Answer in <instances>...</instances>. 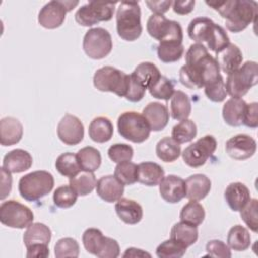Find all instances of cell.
Listing matches in <instances>:
<instances>
[{"label": "cell", "instance_id": "6da1fadb", "mask_svg": "<svg viewBox=\"0 0 258 258\" xmlns=\"http://www.w3.org/2000/svg\"><path fill=\"white\" fill-rule=\"evenodd\" d=\"M220 67L201 43H194L185 53V64L179 70V81L188 89H201L218 79Z\"/></svg>", "mask_w": 258, "mask_h": 258}, {"label": "cell", "instance_id": "7a4b0ae2", "mask_svg": "<svg viewBox=\"0 0 258 258\" xmlns=\"http://www.w3.org/2000/svg\"><path fill=\"white\" fill-rule=\"evenodd\" d=\"M206 4L226 19V27L234 33L241 32L250 23L255 22L258 14V4L253 0L207 1Z\"/></svg>", "mask_w": 258, "mask_h": 258}, {"label": "cell", "instance_id": "3957f363", "mask_svg": "<svg viewBox=\"0 0 258 258\" xmlns=\"http://www.w3.org/2000/svg\"><path fill=\"white\" fill-rule=\"evenodd\" d=\"M116 27L118 35L126 41H134L141 35V10L138 2L123 1L119 4Z\"/></svg>", "mask_w": 258, "mask_h": 258}, {"label": "cell", "instance_id": "277c9868", "mask_svg": "<svg viewBox=\"0 0 258 258\" xmlns=\"http://www.w3.org/2000/svg\"><path fill=\"white\" fill-rule=\"evenodd\" d=\"M54 185L52 174L45 170H36L19 179L18 190L22 199L35 202L49 194Z\"/></svg>", "mask_w": 258, "mask_h": 258}, {"label": "cell", "instance_id": "5b68a950", "mask_svg": "<svg viewBox=\"0 0 258 258\" xmlns=\"http://www.w3.org/2000/svg\"><path fill=\"white\" fill-rule=\"evenodd\" d=\"M258 67L257 62L248 60L239 69L229 74L225 84L227 94L232 98H242L248 91L257 84Z\"/></svg>", "mask_w": 258, "mask_h": 258}, {"label": "cell", "instance_id": "8992f818", "mask_svg": "<svg viewBox=\"0 0 258 258\" xmlns=\"http://www.w3.org/2000/svg\"><path fill=\"white\" fill-rule=\"evenodd\" d=\"M93 84L101 92H111L119 97H125L129 86V75L110 66L96 71Z\"/></svg>", "mask_w": 258, "mask_h": 258}, {"label": "cell", "instance_id": "52a82bcc", "mask_svg": "<svg viewBox=\"0 0 258 258\" xmlns=\"http://www.w3.org/2000/svg\"><path fill=\"white\" fill-rule=\"evenodd\" d=\"M119 134L134 143H142L148 139L150 128L145 118L134 111L122 113L117 121Z\"/></svg>", "mask_w": 258, "mask_h": 258}, {"label": "cell", "instance_id": "ba28073f", "mask_svg": "<svg viewBox=\"0 0 258 258\" xmlns=\"http://www.w3.org/2000/svg\"><path fill=\"white\" fill-rule=\"evenodd\" d=\"M147 32L159 42L182 43L183 33L177 21L167 19L163 14H152L146 24Z\"/></svg>", "mask_w": 258, "mask_h": 258}, {"label": "cell", "instance_id": "9c48e42d", "mask_svg": "<svg viewBox=\"0 0 258 258\" xmlns=\"http://www.w3.org/2000/svg\"><path fill=\"white\" fill-rule=\"evenodd\" d=\"M113 48V41L110 32L102 27L89 29L83 39L85 53L93 59L106 57Z\"/></svg>", "mask_w": 258, "mask_h": 258}, {"label": "cell", "instance_id": "30bf717a", "mask_svg": "<svg viewBox=\"0 0 258 258\" xmlns=\"http://www.w3.org/2000/svg\"><path fill=\"white\" fill-rule=\"evenodd\" d=\"M33 219L32 211L15 200H8L0 206V222L9 228H27L32 224Z\"/></svg>", "mask_w": 258, "mask_h": 258}, {"label": "cell", "instance_id": "8fae6325", "mask_svg": "<svg viewBox=\"0 0 258 258\" xmlns=\"http://www.w3.org/2000/svg\"><path fill=\"white\" fill-rule=\"evenodd\" d=\"M117 2L91 1L81 6L76 14V21L83 26H92L100 21H109L114 14Z\"/></svg>", "mask_w": 258, "mask_h": 258}, {"label": "cell", "instance_id": "7c38bea8", "mask_svg": "<svg viewBox=\"0 0 258 258\" xmlns=\"http://www.w3.org/2000/svg\"><path fill=\"white\" fill-rule=\"evenodd\" d=\"M217 148V140L213 135H205L191 143L182 151L184 163L190 167L197 168L206 163Z\"/></svg>", "mask_w": 258, "mask_h": 258}, {"label": "cell", "instance_id": "4fadbf2b", "mask_svg": "<svg viewBox=\"0 0 258 258\" xmlns=\"http://www.w3.org/2000/svg\"><path fill=\"white\" fill-rule=\"evenodd\" d=\"M78 4V1H49L40 9L38 23L47 29L57 28L63 23L67 13Z\"/></svg>", "mask_w": 258, "mask_h": 258}, {"label": "cell", "instance_id": "5bb4252c", "mask_svg": "<svg viewBox=\"0 0 258 258\" xmlns=\"http://www.w3.org/2000/svg\"><path fill=\"white\" fill-rule=\"evenodd\" d=\"M57 136L67 145H77L84 138V125L78 117L66 114L57 125Z\"/></svg>", "mask_w": 258, "mask_h": 258}, {"label": "cell", "instance_id": "9a60e30c", "mask_svg": "<svg viewBox=\"0 0 258 258\" xmlns=\"http://www.w3.org/2000/svg\"><path fill=\"white\" fill-rule=\"evenodd\" d=\"M225 148L231 158L245 160L255 154L257 143L254 138L247 134H237L227 140Z\"/></svg>", "mask_w": 258, "mask_h": 258}, {"label": "cell", "instance_id": "2e32d148", "mask_svg": "<svg viewBox=\"0 0 258 258\" xmlns=\"http://www.w3.org/2000/svg\"><path fill=\"white\" fill-rule=\"evenodd\" d=\"M161 198L170 204H176L185 198V181L174 174L164 176L159 183Z\"/></svg>", "mask_w": 258, "mask_h": 258}, {"label": "cell", "instance_id": "e0dca14e", "mask_svg": "<svg viewBox=\"0 0 258 258\" xmlns=\"http://www.w3.org/2000/svg\"><path fill=\"white\" fill-rule=\"evenodd\" d=\"M142 116L147 121L150 130H163L169 121V112L165 105L159 102H151L145 106Z\"/></svg>", "mask_w": 258, "mask_h": 258}, {"label": "cell", "instance_id": "ac0fdd59", "mask_svg": "<svg viewBox=\"0 0 258 258\" xmlns=\"http://www.w3.org/2000/svg\"><path fill=\"white\" fill-rule=\"evenodd\" d=\"M97 195L107 203L117 202L124 194V184H122L114 175L102 176L96 184Z\"/></svg>", "mask_w": 258, "mask_h": 258}, {"label": "cell", "instance_id": "d6986e66", "mask_svg": "<svg viewBox=\"0 0 258 258\" xmlns=\"http://www.w3.org/2000/svg\"><path fill=\"white\" fill-rule=\"evenodd\" d=\"M216 60L222 70L227 75L233 73L240 68L243 61L241 49L234 43H229L225 48L216 53Z\"/></svg>", "mask_w": 258, "mask_h": 258}, {"label": "cell", "instance_id": "ffe728a7", "mask_svg": "<svg viewBox=\"0 0 258 258\" xmlns=\"http://www.w3.org/2000/svg\"><path fill=\"white\" fill-rule=\"evenodd\" d=\"M32 165V156L24 149H13L5 154L2 167L11 173H20L29 169Z\"/></svg>", "mask_w": 258, "mask_h": 258}, {"label": "cell", "instance_id": "44dd1931", "mask_svg": "<svg viewBox=\"0 0 258 258\" xmlns=\"http://www.w3.org/2000/svg\"><path fill=\"white\" fill-rule=\"evenodd\" d=\"M185 197L189 201H201L205 199L211 190L212 182L210 178L202 173L188 176L185 180Z\"/></svg>", "mask_w": 258, "mask_h": 258}, {"label": "cell", "instance_id": "7402d4cb", "mask_svg": "<svg viewBox=\"0 0 258 258\" xmlns=\"http://www.w3.org/2000/svg\"><path fill=\"white\" fill-rule=\"evenodd\" d=\"M224 197L228 206L234 212H240L251 199L249 188L238 181L232 182L226 187Z\"/></svg>", "mask_w": 258, "mask_h": 258}, {"label": "cell", "instance_id": "603a6c76", "mask_svg": "<svg viewBox=\"0 0 258 258\" xmlns=\"http://www.w3.org/2000/svg\"><path fill=\"white\" fill-rule=\"evenodd\" d=\"M115 211L121 221L128 225L139 223L143 217L142 207L137 202L126 198H121L116 202Z\"/></svg>", "mask_w": 258, "mask_h": 258}, {"label": "cell", "instance_id": "cb8c5ba5", "mask_svg": "<svg viewBox=\"0 0 258 258\" xmlns=\"http://www.w3.org/2000/svg\"><path fill=\"white\" fill-rule=\"evenodd\" d=\"M23 135V126L13 117H5L0 121V143L10 146L18 143Z\"/></svg>", "mask_w": 258, "mask_h": 258}, {"label": "cell", "instance_id": "d4e9b609", "mask_svg": "<svg viewBox=\"0 0 258 258\" xmlns=\"http://www.w3.org/2000/svg\"><path fill=\"white\" fill-rule=\"evenodd\" d=\"M247 103L242 98H231L223 106L222 115L225 122L232 127H239L243 124V118Z\"/></svg>", "mask_w": 258, "mask_h": 258}, {"label": "cell", "instance_id": "484cf974", "mask_svg": "<svg viewBox=\"0 0 258 258\" xmlns=\"http://www.w3.org/2000/svg\"><path fill=\"white\" fill-rule=\"evenodd\" d=\"M214 25L215 22L208 17L194 18L187 26V34L190 39L205 46L211 36Z\"/></svg>", "mask_w": 258, "mask_h": 258}, {"label": "cell", "instance_id": "4316f807", "mask_svg": "<svg viewBox=\"0 0 258 258\" xmlns=\"http://www.w3.org/2000/svg\"><path fill=\"white\" fill-rule=\"evenodd\" d=\"M163 177L164 170L159 164L152 161H144L138 164V182L147 186H155L160 183Z\"/></svg>", "mask_w": 258, "mask_h": 258}, {"label": "cell", "instance_id": "83f0119b", "mask_svg": "<svg viewBox=\"0 0 258 258\" xmlns=\"http://www.w3.org/2000/svg\"><path fill=\"white\" fill-rule=\"evenodd\" d=\"M114 133V127L107 117H97L89 125V136L97 143L109 141Z\"/></svg>", "mask_w": 258, "mask_h": 258}, {"label": "cell", "instance_id": "f1b7e54d", "mask_svg": "<svg viewBox=\"0 0 258 258\" xmlns=\"http://www.w3.org/2000/svg\"><path fill=\"white\" fill-rule=\"evenodd\" d=\"M131 76L145 89H149L159 80L162 75L154 63L150 61H143L135 68V70L131 73Z\"/></svg>", "mask_w": 258, "mask_h": 258}, {"label": "cell", "instance_id": "f546056e", "mask_svg": "<svg viewBox=\"0 0 258 258\" xmlns=\"http://www.w3.org/2000/svg\"><path fill=\"white\" fill-rule=\"evenodd\" d=\"M51 239V231L43 223L30 224L23 235V242L25 247L33 244H46L48 245Z\"/></svg>", "mask_w": 258, "mask_h": 258}, {"label": "cell", "instance_id": "4dcf8cb0", "mask_svg": "<svg viewBox=\"0 0 258 258\" xmlns=\"http://www.w3.org/2000/svg\"><path fill=\"white\" fill-rule=\"evenodd\" d=\"M191 112V103L189 97L182 91H175L171 97L170 114L174 120L181 121L188 119Z\"/></svg>", "mask_w": 258, "mask_h": 258}, {"label": "cell", "instance_id": "1f68e13d", "mask_svg": "<svg viewBox=\"0 0 258 258\" xmlns=\"http://www.w3.org/2000/svg\"><path fill=\"white\" fill-rule=\"evenodd\" d=\"M157 157L164 162H173L181 154L180 144L172 137L165 136L161 138L155 147Z\"/></svg>", "mask_w": 258, "mask_h": 258}, {"label": "cell", "instance_id": "d6a6232c", "mask_svg": "<svg viewBox=\"0 0 258 258\" xmlns=\"http://www.w3.org/2000/svg\"><path fill=\"white\" fill-rule=\"evenodd\" d=\"M198 237V227L181 221L179 223L174 224L170 231V238L180 242L185 247L194 245L197 242Z\"/></svg>", "mask_w": 258, "mask_h": 258}, {"label": "cell", "instance_id": "836d02e7", "mask_svg": "<svg viewBox=\"0 0 258 258\" xmlns=\"http://www.w3.org/2000/svg\"><path fill=\"white\" fill-rule=\"evenodd\" d=\"M227 243L229 248L235 251H245L251 245V236L249 231L241 226L236 225L229 230L227 236Z\"/></svg>", "mask_w": 258, "mask_h": 258}, {"label": "cell", "instance_id": "e575fe53", "mask_svg": "<svg viewBox=\"0 0 258 258\" xmlns=\"http://www.w3.org/2000/svg\"><path fill=\"white\" fill-rule=\"evenodd\" d=\"M78 160L82 170L94 172L96 171L102 162V156L100 151L92 146H86L81 148L78 153Z\"/></svg>", "mask_w": 258, "mask_h": 258}, {"label": "cell", "instance_id": "d590c367", "mask_svg": "<svg viewBox=\"0 0 258 258\" xmlns=\"http://www.w3.org/2000/svg\"><path fill=\"white\" fill-rule=\"evenodd\" d=\"M55 168L59 174L69 178L76 176L82 170L77 154L72 152L61 153L55 160Z\"/></svg>", "mask_w": 258, "mask_h": 258}, {"label": "cell", "instance_id": "8d00e7d4", "mask_svg": "<svg viewBox=\"0 0 258 258\" xmlns=\"http://www.w3.org/2000/svg\"><path fill=\"white\" fill-rule=\"evenodd\" d=\"M97 179L93 172L81 171L76 176L70 178V185L78 194V196L84 197L93 191L96 187Z\"/></svg>", "mask_w": 258, "mask_h": 258}, {"label": "cell", "instance_id": "74e56055", "mask_svg": "<svg viewBox=\"0 0 258 258\" xmlns=\"http://www.w3.org/2000/svg\"><path fill=\"white\" fill-rule=\"evenodd\" d=\"M82 241L87 252L98 256L105 245L106 236L99 229L89 228L83 233Z\"/></svg>", "mask_w": 258, "mask_h": 258}, {"label": "cell", "instance_id": "f35d334b", "mask_svg": "<svg viewBox=\"0 0 258 258\" xmlns=\"http://www.w3.org/2000/svg\"><path fill=\"white\" fill-rule=\"evenodd\" d=\"M205 216V209L200 203H198V201H189L182 207L179 214L181 222L194 225L196 227L200 226L204 222Z\"/></svg>", "mask_w": 258, "mask_h": 258}, {"label": "cell", "instance_id": "ab89813d", "mask_svg": "<svg viewBox=\"0 0 258 258\" xmlns=\"http://www.w3.org/2000/svg\"><path fill=\"white\" fill-rule=\"evenodd\" d=\"M183 52L184 47L182 43L178 42H159L157 46V56L165 63L179 60Z\"/></svg>", "mask_w": 258, "mask_h": 258}, {"label": "cell", "instance_id": "60d3db41", "mask_svg": "<svg viewBox=\"0 0 258 258\" xmlns=\"http://www.w3.org/2000/svg\"><path fill=\"white\" fill-rule=\"evenodd\" d=\"M198 133L196 123L190 119L181 120L173 126L171 130V137L179 144L191 141Z\"/></svg>", "mask_w": 258, "mask_h": 258}, {"label": "cell", "instance_id": "b9f144b4", "mask_svg": "<svg viewBox=\"0 0 258 258\" xmlns=\"http://www.w3.org/2000/svg\"><path fill=\"white\" fill-rule=\"evenodd\" d=\"M114 176L124 185L133 184L138 179V165L130 160L117 163Z\"/></svg>", "mask_w": 258, "mask_h": 258}, {"label": "cell", "instance_id": "7bdbcfd3", "mask_svg": "<svg viewBox=\"0 0 258 258\" xmlns=\"http://www.w3.org/2000/svg\"><path fill=\"white\" fill-rule=\"evenodd\" d=\"M186 249L183 244L170 238L159 244L155 253L159 258H180L185 254Z\"/></svg>", "mask_w": 258, "mask_h": 258}, {"label": "cell", "instance_id": "ee69618b", "mask_svg": "<svg viewBox=\"0 0 258 258\" xmlns=\"http://www.w3.org/2000/svg\"><path fill=\"white\" fill-rule=\"evenodd\" d=\"M78 199V194L71 185H60L53 192V203L56 207L68 209L73 207Z\"/></svg>", "mask_w": 258, "mask_h": 258}, {"label": "cell", "instance_id": "f6af8a7d", "mask_svg": "<svg viewBox=\"0 0 258 258\" xmlns=\"http://www.w3.org/2000/svg\"><path fill=\"white\" fill-rule=\"evenodd\" d=\"M229 43H230V38H229L227 32L225 31V29L222 26H220L219 24L215 23L213 31L211 33V36H210L208 42L206 43L205 47L207 49H210V50L218 53L223 48H225Z\"/></svg>", "mask_w": 258, "mask_h": 258}, {"label": "cell", "instance_id": "bcb514c9", "mask_svg": "<svg viewBox=\"0 0 258 258\" xmlns=\"http://www.w3.org/2000/svg\"><path fill=\"white\" fill-rule=\"evenodd\" d=\"M79 254H80V246L78 242L71 237L61 238L54 245V255L56 258H64V257L77 258Z\"/></svg>", "mask_w": 258, "mask_h": 258}, {"label": "cell", "instance_id": "7dc6e473", "mask_svg": "<svg viewBox=\"0 0 258 258\" xmlns=\"http://www.w3.org/2000/svg\"><path fill=\"white\" fill-rule=\"evenodd\" d=\"M150 95L153 98L168 101L174 94L173 83L164 76H161L159 80L148 89Z\"/></svg>", "mask_w": 258, "mask_h": 258}, {"label": "cell", "instance_id": "c3c4849f", "mask_svg": "<svg viewBox=\"0 0 258 258\" xmlns=\"http://www.w3.org/2000/svg\"><path fill=\"white\" fill-rule=\"evenodd\" d=\"M258 201L257 199H250L249 202L244 206V208L240 211L241 219L248 226V228L253 231H258Z\"/></svg>", "mask_w": 258, "mask_h": 258}, {"label": "cell", "instance_id": "681fc988", "mask_svg": "<svg viewBox=\"0 0 258 258\" xmlns=\"http://www.w3.org/2000/svg\"><path fill=\"white\" fill-rule=\"evenodd\" d=\"M204 88H205V94L207 98L212 102H216V103L223 102L228 95L222 75L218 79H216L214 82L205 86Z\"/></svg>", "mask_w": 258, "mask_h": 258}, {"label": "cell", "instance_id": "f907efd6", "mask_svg": "<svg viewBox=\"0 0 258 258\" xmlns=\"http://www.w3.org/2000/svg\"><path fill=\"white\" fill-rule=\"evenodd\" d=\"M133 153V148L126 143H116L111 145L108 149V156L115 163L131 160Z\"/></svg>", "mask_w": 258, "mask_h": 258}, {"label": "cell", "instance_id": "816d5d0a", "mask_svg": "<svg viewBox=\"0 0 258 258\" xmlns=\"http://www.w3.org/2000/svg\"><path fill=\"white\" fill-rule=\"evenodd\" d=\"M207 255L210 257L230 258L232 256L231 250L227 244L221 240H211L206 245Z\"/></svg>", "mask_w": 258, "mask_h": 258}, {"label": "cell", "instance_id": "f5cc1de1", "mask_svg": "<svg viewBox=\"0 0 258 258\" xmlns=\"http://www.w3.org/2000/svg\"><path fill=\"white\" fill-rule=\"evenodd\" d=\"M146 89L129 75V86L125 98L130 102H139L143 99Z\"/></svg>", "mask_w": 258, "mask_h": 258}, {"label": "cell", "instance_id": "db71d44e", "mask_svg": "<svg viewBox=\"0 0 258 258\" xmlns=\"http://www.w3.org/2000/svg\"><path fill=\"white\" fill-rule=\"evenodd\" d=\"M243 125L252 129L258 127V104L256 102L247 104L243 118Z\"/></svg>", "mask_w": 258, "mask_h": 258}, {"label": "cell", "instance_id": "11a10c76", "mask_svg": "<svg viewBox=\"0 0 258 258\" xmlns=\"http://www.w3.org/2000/svg\"><path fill=\"white\" fill-rule=\"evenodd\" d=\"M26 249V257L28 258H46L49 255L48 245L46 244H33Z\"/></svg>", "mask_w": 258, "mask_h": 258}, {"label": "cell", "instance_id": "9f6ffc18", "mask_svg": "<svg viewBox=\"0 0 258 258\" xmlns=\"http://www.w3.org/2000/svg\"><path fill=\"white\" fill-rule=\"evenodd\" d=\"M12 188V176L11 172L1 167V200H4Z\"/></svg>", "mask_w": 258, "mask_h": 258}, {"label": "cell", "instance_id": "6f0895ef", "mask_svg": "<svg viewBox=\"0 0 258 258\" xmlns=\"http://www.w3.org/2000/svg\"><path fill=\"white\" fill-rule=\"evenodd\" d=\"M196 1L187 0V1H174L172 2V9L175 13L180 15H185L190 13L194 10Z\"/></svg>", "mask_w": 258, "mask_h": 258}, {"label": "cell", "instance_id": "680465c9", "mask_svg": "<svg viewBox=\"0 0 258 258\" xmlns=\"http://www.w3.org/2000/svg\"><path fill=\"white\" fill-rule=\"evenodd\" d=\"M145 3L154 14H163L172 5V1H146Z\"/></svg>", "mask_w": 258, "mask_h": 258}, {"label": "cell", "instance_id": "91938a15", "mask_svg": "<svg viewBox=\"0 0 258 258\" xmlns=\"http://www.w3.org/2000/svg\"><path fill=\"white\" fill-rule=\"evenodd\" d=\"M123 257H151V255L141 249L131 247L125 251Z\"/></svg>", "mask_w": 258, "mask_h": 258}]
</instances>
